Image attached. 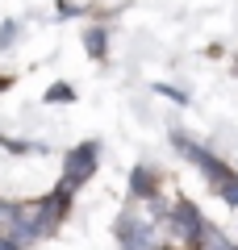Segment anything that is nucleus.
<instances>
[{
  "instance_id": "nucleus-6",
  "label": "nucleus",
  "mask_w": 238,
  "mask_h": 250,
  "mask_svg": "<svg viewBox=\"0 0 238 250\" xmlns=\"http://www.w3.org/2000/svg\"><path fill=\"white\" fill-rule=\"evenodd\" d=\"M46 100H71V88L67 83H54V88L46 92Z\"/></svg>"
},
{
  "instance_id": "nucleus-2",
  "label": "nucleus",
  "mask_w": 238,
  "mask_h": 250,
  "mask_svg": "<svg viewBox=\"0 0 238 250\" xmlns=\"http://www.w3.org/2000/svg\"><path fill=\"white\" fill-rule=\"evenodd\" d=\"M96 159H100V146H96V142H79L75 150L67 154V163H63V184H59V188L75 192V188L96 171Z\"/></svg>"
},
{
  "instance_id": "nucleus-3",
  "label": "nucleus",
  "mask_w": 238,
  "mask_h": 250,
  "mask_svg": "<svg viewBox=\"0 0 238 250\" xmlns=\"http://www.w3.org/2000/svg\"><path fill=\"white\" fill-rule=\"evenodd\" d=\"M130 188H134V196H138V200H146V196H155V175H150V171L146 167H138V171H134V179H130Z\"/></svg>"
},
{
  "instance_id": "nucleus-5",
  "label": "nucleus",
  "mask_w": 238,
  "mask_h": 250,
  "mask_svg": "<svg viewBox=\"0 0 238 250\" xmlns=\"http://www.w3.org/2000/svg\"><path fill=\"white\" fill-rule=\"evenodd\" d=\"M88 50L96 54V59L105 54V34H100V29H92V34H88Z\"/></svg>"
},
{
  "instance_id": "nucleus-4",
  "label": "nucleus",
  "mask_w": 238,
  "mask_h": 250,
  "mask_svg": "<svg viewBox=\"0 0 238 250\" xmlns=\"http://www.w3.org/2000/svg\"><path fill=\"white\" fill-rule=\"evenodd\" d=\"M217 192H221V196H226V205H238V175L230 179V184H221Z\"/></svg>"
},
{
  "instance_id": "nucleus-1",
  "label": "nucleus",
  "mask_w": 238,
  "mask_h": 250,
  "mask_svg": "<svg viewBox=\"0 0 238 250\" xmlns=\"http://www.w3.org/2000/svg\"><path fill=\"white\" fill-rule=\"evenodd\" d=\"M117 233H121V250H159V242H163L159 225L146 221V217H138V213H125L121 225H117Z\"/></svg>"
},
{
  "instance_id": "nucleus-7",
  "label": "nucleus",
  "mask_w": 238,
  "mask_h": 250,
  "mask_svg": "<svg viewBox=\"0 0 238 250\" xmlns=\"http://www.w3.org/2000/svg\"><path fill=\"white\" fill-rule=\"evenodd\" d=\"M0 88H4V80H0Z\"/></svg>"
}]
</instances>
